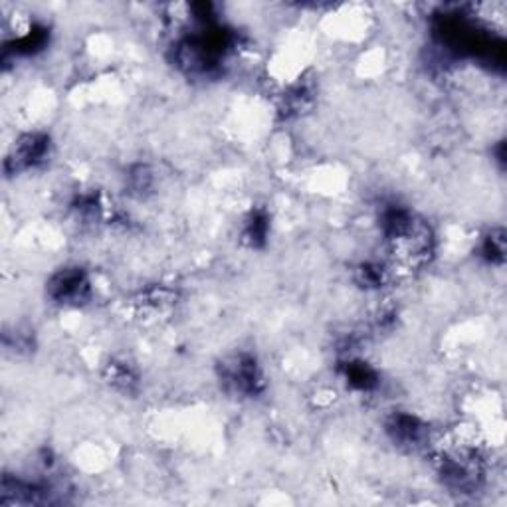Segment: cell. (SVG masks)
I'll list each match as a JSON object with an SVG mask.
<instances>
[{"mask_svg": "<svg viewBox=\"0 0 507 507\" xmlns=\"http://www.w3.org/2000/svg\"><path fill=\"white\" fill-rule=\"evenodd\" d=\"M345 378L351 387L359 388V391H369L378 380L375 370L367 363H360V360H351V363L345 365Z\"/></svg>", "mask_w": 507, "mask_h": 507, "instance_id": "obj_5", "label": "cell"}, {"mask_svg": "<svg viewBox=\"0 0 507 507\" xmlns=\"http://www.w3.org/2000/svg\"><path fill=\"white\" fill-rule=\"evenodd\" d=\"M387 431L393 436L395 442H401L406 446H416L424 440L426 428L418 421L416 416L396 413L391 416V421L387 422Z\"/></svg>", "mask_w": 507, "mask_h": 507, "instance_id": "obj_4", "label": "cell"}, {"mask_svg": "<svg viewBox=\"0 0 507 507\" xmlns=\"http://www.w3.org/2000/svg\"><path fill=\"white\" fill-rule=\"evenodd\" d=\"M48 294L60 304H80L90 296V280L80 268H66L50 280Z\"/></svg>", "mask_w": 507, "mask_h": 507, "instance_id": "obj_1", "label": "cell"}, {"mask_svg": "<svg viewBox=\"0 0 507 507\" xmlns=\"http://www.w3.org/2000/svg\"><path fill=\"white\" fill-rule=\"evenodd\" d=\"M50 147V139L46 135H26L16 143L14 155L8 161L14 163V171L32 169L38 163H42Z\"/></svg>", "mask_w": 507, "mask_h": 507, "instance_id": "obj_3", "label": "cell"}, {"mask_svg": "<svg viewBox=\"0 0 507 507\" xmlns=\"http://www.w3.org/2000/svg\"><path fill=\"white\" fill-rule=\"evenodd\" d=\"M227 380L244 395H256L262 385V375L252 357H238L227 369Z\"/></svg>", "mask_w": 507, "mask_h": 507, "instance_id": "obj_2", "label": "cell"}]
</instances>
